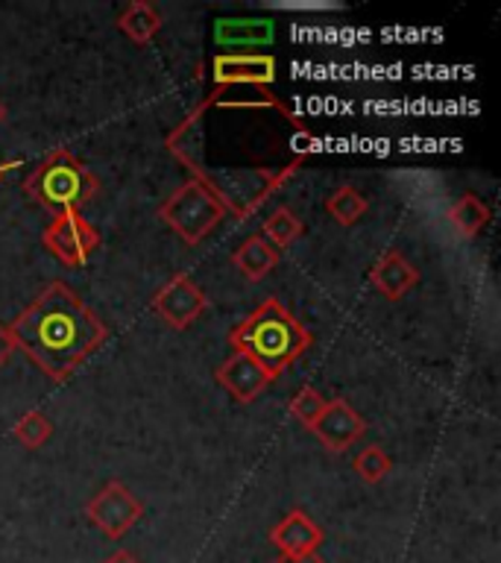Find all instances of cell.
Listing matches in <instances>:
<instances>
[{
	"label": "cell",
	"mask_w": 501,
	"mask_h": 563,
	"mask_svg": "<svg viewBox=\"0 0 501 563\" xmlns=\"http://www.w3.org/2000/svg\"><path fill=\"white\" fill-rule=\"evenodd\" d=\"M86 517L109 540H121L138 526V519L144 517V505L135 499V493L126 484L109 482L86 501Z\"/></svg>",
	"instance_id": "5"
},
{
	"label": "cell",
	"mask_w": 501,
	"mask_h": 563,
	"mask_svg": "<svg viewBox=\"0 0 501 563\" xmlns=\"http://www.w3.org/2000/svg\"><path fill=\"white\" fill-rule=\"evenodd\" d=\"M18 165H21V162H18V158H15V162H7V165H0V176L7 174V170H12V167H18Z\"/></svg>",
	"instance_id": "25"
},
{
	"label": "cell",
	"mask_w": 501,
	"mask_h": 563,
	"mask_svg": "<svg viewBox=\"0 0 501 563\" xmlns=\"http://www.w3.org/2000/svg\"><path fill=\"white\" fill-rule=\"evenodd\" d=\"M118 30H121L132 44L147 47V44L162 33V15H158V9L153 7V3H147V0H135V3H130V7L118 15Z\"/></svg>",
	"instance_id": "14"
},
{
	"label": "cell",
	"mask_w": 501,
	"mask_h": 563,
	"mask_svg": "<svg viewBox=\"0 0 501 563\" xmlns=\"http://www.w3.org/2000/svg\"><path fill=\"white\" fill-rule=\"evenodd\" d=\"M325 402H329V399H323V394H320L316 387L305 385V387H299L297 394H293V399H290V405H288V411H290V417H297V420L302 422L305 429H311V426L320 420V413H323Z\"/></svg>",
	"instance_id": "21"
},
{
	"label": "cell",
	"mask_w": 501,
	"mask_h": 563,
	"mask_svg": "<svg viewBox=\"0 0 501 563\" xmlns=\"http://www.w3.org/2000/svg\"><path fill=\"white\" fill-rule=\"evenodd\" d=\"M308 431H311L329 452H346V449L355 446V443L367 434V422H364V417H360L346 399H329L323 413H320V420H316Z\"/></svg>",
	"instance_id": "9"
},
{
	"label": "cell",
	"mask_w": 501,
	"mask_h": 563,
	"mask_svg": "<svg viewBox=\"0 0 501 563\" xmlns=\"http://www.w3.org/2000/svg\"><path fill=\"white\" fill-rule=\"evenodd\" d=\"M311 341H314L311 332L276 297L264 299L244 323H237L229 332L232 350L258 361L270 373L272 382L302 358Z\"/></svg>",
	"instance_id": "2"
},
{
	"label": "cell",
	"mask_w": 501,
	"mask_h": 563,
	"mask_svg": "<svg viewBox=\"0 0 501 563\" xmlns=\"http://www.w3.org/2000/svg\"><path fill=\"white\" fill-rule=\"evenodd\" d=\"M232 262H235V267L244 273L246 279L261 282L267 273L276 271V264H279V250L267 244L261 235H249L244 244L237 246L235 255H232Z\"/></svg>",
	"instance_id": "15"
},
{
	"label": "cell",
	"mask_w": 501,
	"mask_h": 563,
	"mask_svg": "<svg viewBox=\"0 0 501 563\" xmlns=\"http://www.w3.org/2000/svg\"><path fill=\"white\" fill-rule=\"evenodd\" d=\"M276 563H325L323 554L308 552V554H279V561Z\"/></svg>",
	"instance_id": "23"
},
{
	"label": "cell",
	"mask_w": 501,
	"mask_h": 563,
	"mask_svg": "<svg viewBox=\"0 0 501 563\" xmlns=\"http://www.w3.org/2000/svg\"><path fill=\"white\" fill-rule=\"evenodd\" d=\"M369 282L372 288L390 302H399L420 285V271L416 264L402 253V250H387L378 255V262L369 267Z\"/></svg>",
	"instance_id": "10"
},
{
	"label": "cell",
	"mask_w": 501,
	"mask_h": 563,
	"mask_svg": "<svg viewBox=\"0 0 501 563\" xmlns=\"http://www.w3.org/2000/svg\"><path fill=\"white\" fill-rule=\"evenodd\" d=\"M3 118H7V106L0 103V121H3Z\"/></svg>",
	"instance_id": "26"
},
{
	"label": "cell",
	"mask_w": 501,
	"mask_h": 563,
	"mask_svg": "<svg viewBox=\"0 0 501 563\" xmlns=\"http://www.w3.org/2000/svg\"><path fill=\"white\" fill-rule=\"evenodd\" d=\"M369 202L364 194H358L352 185H343L325 200V211L332 214L341 227H355L364 214H367Z\"/></svg>",
	"instance_id": "18"
},
{
	"label": "cell",
	"mask_w": 501,
	"mask_h": 563,
	"mask_svg": "<svg viewBox=\"0 0 501 563\" xmlns=\"http://www.w3.org/2000/svg\"><path fill=\"white\" fill-rule=\"evenodd\" d=\"M158 218L165 220L185 244L197 246L214 232L220 220L226 218V206L205 185L188 179L158 206Z\"/></svg>",
	"instance_id": "4"
},
{
	"label": "cell",
	"mask_w": 501,
	"mask_h": 563,
	"mask_svg": "<svg viewBox=\"0 0 501 563\" xmlns=\"http://www.w3.org/2000/svg\"><path fill=\"white\" fill-rule=\"evenodd\" d=\"M352 466H355V473H358L360 482L378 484V482H385L387 475H390L393 461H390V455H387L381 446H367V449H360V455H355Z\"/></svg>",
	"instance_id": "20"
},
{
	"label": "cell",
	"mask_w": 501,
	"mask_h": 563,
	"mask_svg": "<svg viewBox=\"0 0 501 563\" xmlns=\"http://www.w3.org/2000/svg\"><path fill=\"white\" fill-rule=\"evenodd\" d=\"M12 352H15V338H12V332H9V325L0 320V367L7 364Z\"/></svg>",
	"instance_id": "22"
},
{
	"label": "cell",
	"mask_w": 501,
	"mask_h": 563,
	"mask_svg": "<svg viewBox=\"0 0 501 563\" xmlns=\"http://www.w3.org/2000/svg\"><path fill=\"white\" fill-rule=\"evenodd\" d=\"M214 378H218V385H223L235 396L237 402H255L272 385L270 373L244 352H235L232 358L223 361Z\"/></svg>",
	"instance_id": "11"
},
{
	"label": "cell",
	"mask_w": 501,
	"mask_h": 563,
	"mask_svg": "<svg viewBox=\"0 0 501 563\" xmlns=\"http://www.w3.org/2000/svg\"><path fill=\"white\" fill-rule=\"evenodd\" d=\"M21 350L44 376L65 385L109 338V329L65 282H51L21 314L9 323Z\"/></svg>",
	"instance_id": "1"
},
{
	"label": "cell",
	"mask_w": 501,
	"mask_h": 563,
	"mask_svg": "<svg viewBox=\"0 0 501 563\" xmlns=\"http://www.w3.org/2000/svg\"><path fill=\"white\" fill-rule=\"evenodd\" d=\"M205 308L209 297L188 273H174L153 297V311L176 332H185L188 325L197 323L205 314Z\"/></svg>",
	"instance_id": "7"
},
{
	"label": "cell",
	"mask_w": 501,
	"mask_h": 563,
	"mask_svg": "<svg viewBox=\"0 0 501 563\" xmlns=\"http://www.w3.org/2000/svg\"><path fill=\"white\" fill-rule=\"evenodd\" d=\"M100 563H141V561L132 552H126V549H118V552H112L109 558H103Z\"/></svg>",
	"instance_id": "24"
},
{
	"label": "cell",
	"mask_w": 501,
	"mask_h": 563,
	"mask_svg": "<svg viewBox=\"0 0 501 563\" xmlns=\"http://www.w3.org/2000/svg\"><path fill=\"white\" fill-rule=\"evenodd\" d=\"M42 244L65 267H82L100 246V235L79 211H65V214H53L44 229Z\"/></svg>",
	"instance_id": "6"
},
{
	"label": "cell",
	"mask_w": 501,
	"mask_h": 563,
	"mask_svg": "<svg viewBox=\"0 0 501 563\" xmlns=\"http://www.w3.org/2000/svg\"><path fill=\"white\" fill-rule=\"evenodd\" d=\"M276 26L270 18H220L214 21L218 47H264L272 42Z\"/></svg>",
	"instance_id": "13"
},
{
	"label": "cell",
	"mask_w": 501,
	"mask_h": 563,
	"mask_svg": "<svg viewBox=\"0 0 501 563\" xmlns=\"http://www.w3.org/2000/svg\"><path fill=\"white\" fill-rule=\"evenodd\" d=\"M305 235V223L293 214L290 209H276L270 218L264 220L261 238L276 250H288L290 244H297L299 238Z\"/></svg>",
	"instance_id": "17"
},
{
	"label": "cell",
	"mask_w": 501,
	"mask_h": 563,
	"mask_svg": "<svg viewBox=\"0 0 501 563\" xmlns=\"http://www.w3.org/2000/svg\"><path fill=\"white\" fill-rule=\"evenodd\" d=\"M279 77V65L267 53H218L211 59V79L218 88L264 86L270 88Z\"/></svg>",
	"instance_id": "8"
},
{
	"label": "cell",
	"mask_w": 501,
	"mask_h": 563,
	"mask_svg": "<svg viewBox=\"0 0 501 563\" xmlns=\"http://www.w3.org/2000/svg\"><path fill=\"white\" fill-rule=\"evenodd\" d=\"M492 211L490 206L481 200V197H475V194H464L460 200L448 209V223L455 227V232L466 241H472L483 232V229L490 227Z\"/></svg>",
	"instance_id": "16"
},
{
	"label": "cell",
	"mask_w": 501,
	"mask_h": 563,
	"mask_svg": "<svg viewBox=\"0 0 501 563\" xmlns=\"http://www.w3.org/2000/svg\"><path fill=\"white\" fill-rule=\"evenodd\" d=\"M270 540L281 554H308L325 543V531L305 510L293 508L270 528Z\"/></svg>",
	"instance_id": "12"
},
{
	"label": "cell",
	"mask_w": 501,
	"mask_h": 563,
	"mask_svg": "<svg viewBox=\"0 0 501 563\" xmlns=\"http://www.w3.org/2000/svg\"><path fill=\"white\" fill-rule=\"evenodd\" d=\"M9 434L21 443L24 449H42L53 434V422L44 411H26L15 420Z\"/></svg>",
	"instance_id": "19"
},
{
	"label": "cell",
	"mask_w": 501,
	"mask_h": 563,
	"mask_svg": "<svg viewBox=\"0 0 501 563\" xmlns=\"http://www.w3.org/2000/svg\"><path fill=\"white\" fill-rule=\"evenodd\" d=\"M97 188H100L97 176L82 165V158H77L65 147L47 153L33 174L24 179L26 197L53 214L79 211L86 202L94 200Z\"/></svg>",
	"instance_id": "3"
}]
</instances>
